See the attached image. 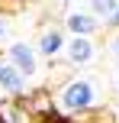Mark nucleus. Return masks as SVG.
Listing matches in <instances>:
<instances>
[{
  "label": "nucleus",
  "instance_id": "obj_1",
  "mask_svg": "<svg viewBox=\"0 0 119 123\" xmlns=\"http://www.w3.org/2000/svg\"><path fill=\"white\" fill-rule=\"evenodd\" d=\"M58 107L71 117H81V113H90L97 107H103V91H100V81L90 78V74H74L68 78L55 94Z\"/></svg>",
  "mask_w": 119,
  "mask_h": 123
},
{
  "label": "nucleus",
  "instance_id": "obj_8",
  "mask_svg": "<svg viewBox=\"0 0 119 123\" xmlns=\"http://www.w3.org/2000/svg\"><path fill=\"white\" fill-rule=\"evenodd\" d=\"M116 10H119V0H90V13H93V16H100L103 23H106V19H113Z\"/></svg>",
  "mask_w": 119,
  "mask_h": 123
},
{
  "label": "nucleus",
  "instance_id": "obj_11",
  "mask_svg": "<svg viewBox=\"0 0 119 123\" xmlns=\"http://www.w3.org/2000/svg\"><path fill=\"white\" fill-rule=\"evenodd\" d=\"M106 26H109V29H116V32H119V10L113 13V19H106Z\"/></svg>",
  "mask_w": 119,
  "mask_h": 123
},
{
  "label": "nucleus",
  "instance_id": "obj_6",
  "mask_svg": "<svg viewBox=\"0 0 119 123\" xmlns=\"http://www.w3.org/2000/svg\"><path fill=\"white\" fill-rule=\"evenodd\" d=\"M26 81H29V78H26L10 58H0V91H3V94L23 97V94H26Z\"/></svg>",
  "mask_w": 119,
  "mask_h": 123
},
{
  "label": "nucleus",
  "instance_id": "obj_3",
  "mask_svg": "<svg viewBox=\"0 0 119 123\" xmlns=\"http://www.w3.org/2000/svg\"><path fill=\"white\" fill-rule=\"evenodd\" d=\"M97 42L90 36H71L68 39V49H64V58L71 62L74 68H84V65H93L97 62Z\"/></svg>",
  "mask_w": 119,
  "mask_h": 123
},
{
  "label": "nucleus",
  "instance_id": "obj_10",
  "mask_svg": "<svg viewBox=\"0 0 119 123\" xmlns=\"http://www.w3.org/2000/svg\"><path fill=\"white\" fill-rule=\"evenodd\" d=\"M6 29H10V26H6V16H3V13H0V42H3V39H6Z\"/></svg>",
  "mask_w": 119,
  "mask_h": 123
},
{
  "label": "nucleus",
  "instance_id": "obj_15",
  "mask_svg": "<svg viewBox=\"0 0 119 123\" xmlns=\"http://www.w3.org/2000/svg\"><path fill=\"white\" fill-rule=\"evenodd\" d=\"M74 123H77V120H74Z\"/></svg>",
  "mask_w": 119,
  "mask_h": 123
},
{
  "label": "nucleus",
  "instance_id": "obj_14",
  "mask_svg": "<svg viewBox=\"0 0 119 123\" xmlns=\"http://www.w3.org/2000/svg\"><path fill=\"white\" fill-rule=\"evenodd\" d=\"M0 13H3V10H0Z\"/></svg>",
  "mask_w": 119,
  "mask_h": 123
},
{
  "label": "nucleus",
  "instance_id": "obj_5",
  "mask_svg": "<svg viewBox=\"0 0 119 123\" xmlns=\"http://www.w3.org/2000/svg\"><path fill=\"white\" fill-rule=\"evenodd\" d=\"M100 16H93L90 10H71L68 16H64V29L71 32V36H97L100 32Z\"/></svg>",
  "mask_w": 119,
  "mask_h": 123
},
{
  "label": "nucleus",
  "instance_id": "obj_9",
  "mask_svg": "<svg viewBox=\"0 0 119 123\" xmlns=\"http://www.w3.org/2000/svg\"><path fill=\"white\" fill-rule=\"evenodd\" d=\"M109 55H113V58L119 62V32H116L113 39H109Z\"/></svg>",
  "mask_w": 119,
  "mask_h": 123
},
{
  "label": "nucleus",
  "instance_id": "obj_2",
  "mask_svg": "<svg viewBox=\"0 0 119 123\" xmlns=\"http://www.w3.org/2000/svg\"><path fill=\"white\" fill-rule=\"evenodd\" d=\"M6 58H10L26 78L39 74V58H42V55H39L36 45H29V42H10V45H6Z\"/></svg>",
  "mask_w": 119,
  "mask_h": 123
},
{
  "label": "nucleus",
  "instance_id": "obj_13",
  "mask_svg": "<svg viewBox=\"0 0 119 123\" xmlns=\"http://www.w3.org/2000/svg\"><path fill=\"white\" fill-rule=\"evenodd\" d=\"M116 87H119V71H116Z\"/></svg>",
  "mask_w": 119,
  "mask_h": 123
},
{
  "label": "nucleus",
  "instance_id": "obj_12",
  "mask_svg": "<svg viewBox=\"0 0 119 123\" xmlns=\"http://www.w3.org/2000/svg\"><path fill=\"white\" fill-rule=\"evenodd\" d=\"M58 3H64V6H71V3H77V0H58Z\"/></svg>",
  "mask_w": 119,
  "mask_h": 123
},
{
  "label": "nucleus",
  "instance_id": "obj_7",
  "mask_svg": "<svg viewBox=\"0 0 119 123\" xmlns=\"http://www.w3.org/2000/svg\"><path fill=\"white\" fill-rule=\"evenodd\" d=\"M0 123H32V113L26 110L23 97H3L0 100Z\"/></svg>",
  "mask_w": 119,
  "mask_h": 123
},
{
  "label": "nucleus",
  "instance_id": "obj_4",
  "mask_svg": "<svg viewBox=\"0 0 119 123\" xmlns=\"http://www.w3.org/2000/svg\"><path fill=\"white\" fill-rule=\"evenodd\" d=\"M39 55L42 58H58V55H64V49H68V39H64V26H45L42 29V36H39Z\"/></svg>",
  "mask_w": 119,
  "mask_h": 123
}]
</instances>
